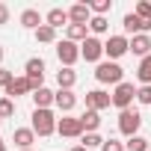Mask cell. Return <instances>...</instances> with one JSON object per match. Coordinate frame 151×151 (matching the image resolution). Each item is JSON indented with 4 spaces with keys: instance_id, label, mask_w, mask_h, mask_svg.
<instances>
[{
    "instance_id": "31",
    "label": "cell",
    "mask_w": 151,
    "mask_h": 151,
    "mask_svg": "<svg viewBox=\"0 0 151 151\" xmlns=\"http://www.w3.org/2000/svg\"><path fill=\"white\" fill-rule=\"evenodd\" d=\"M15 80V74L9 71V68H0V86H3V89H9V83Z\"/></svg>"
},
{
    "instance_id": "19",
    "label": "cell",
    "mask_w": 151,
    "mask_h": 151,
    "mask_svg": "<svg viewBox=\"0 0 151 151\" xmlns=\"http://www.w3.org/2000/svg\"><path fill=\"white\" fill-rule=\"evenodd\" d=\"M80 122H83V130H86V133H95V130L101 127V113H95V110H86V113L80 116Z\"/></svg>"
},
{
    "instance_id": "5",
    "label": "cell",
    "mask_w": 151,
    "mask_h": 151,
    "mask_svg": "<svg viewBox=\"0 0 151 151\" xmlns=\"http://www.w3.org/2000/svg\"><path fill=\"white\" fill-rule=\"evenodd\" d=\"M56 56H59V62H62V68H71L74 62L80 59V45H74V42H68V39H62V42L56 45Z\"/></svg>"
},
{
    "instance_id": "38",
    "label": "cell",
    "mask_w": 151,
    "mask_h": 151,
    "mask_svg": "<svg viewBox=\"0 0 151 151\" xmlns=\"http://www.w3.org/2000/svg\"><path fill=\"white\" fill-rule=\"evenodd\" d=\"M148 151H151V148H148Z\"/></svg>"
},
{
    "instance_id": "6",
    "label": "cell",
    "mask_w": 151,
    "mask_h": 151,
    "mask_svg": "<svg viewBox=\"0 0 151 151\" xmlns=\"http://www.w3.org/2000/svg\"><path fill=\"white\" fill-rule=\"evenodd\" d=\"M130 50V39H124V36H110L107 42H104V53L110 56V59H119V56H124Z\"/></svg>"
},
{
    "instance_id": "37",
    "label": "cell",
    "mask_w": 151,
    "mask_h": 151,
    "mask_svg": "<svg viewBox=\"0 0 151 151\" xmlns=\"http://www.w3.org/2000/svg\"><path fill=\"white\" fill-rule=\"evenodd\" d=\"M24 151H33V148H24Z\"/></svg>"
},
{
    "instance_id": "7",
    "label": "cell",
    "mask_w": 151,
    "mask_h": 151,
    "mask_svg": "<svg viewBox=\"0 0 151 151\" xmlns=\"http://www.w3.org/2000/svg\"><path fill=\"white\" fill-rule=\"evenodd\" d=\"M133 98H136L133 83H119L116 92H113V107H119V110H130V101H133Z\"/></svg>"
},
{
    "instance_id": "27",
    "label": "cell",
    "mask_w": 151,
    "mask_h": 151,
    "mask_svg": "<svg viewBox=\"0 0 151 151\" xmlns=\"http://www.w3.org/2000/svg\"><path fill=\"white\" fill-rule=\"evenodd\" d=\"M89 9H92L95 15H107V12L113 9V0H95V3H89Z\"/></svg>"
},
{
    "instance_id": "18",
    "label": "cell",
    "mask_w": 151,
    "mask_h": 151,
    "mask_svg": "<svg viewBox=\"0 0 151 151\" xmlns=\"http://www.w3.org/2000/svg\"><path fill=\"white\" fill-rule=\"evenodd\" d=\"M56 83H59V89H71L77 83V71L74 68H59L56 71Z\"/></svg>"
},
{
    "instance_id": "16",
    "label": "cell",
    "mask_w": 151,
    "mask_h": 151,
    "mask_svg": "<svg viewBox=\"0 0 151 151\" xmlns=\"http://www.w3.org/2000/svg\"><path fill=\"white\" fill-rule=\"evenodd\" d=\"M130 53H136V56H151V39L148 36H133L130 39Z\"/></svg>"
},
{
    "instance_id": "14",
    "label": "cell",
    "mask_w": 151,
    "mask_h": 151,
    "mask_svg": "<svg viewBox=\"0 0 151 151\" xmlns=\"http://www.w3.org/2000/svg\"><path fill=\"white\" fill-rule=\"evenodd\" d=\"M53 104H56V107H59L62 113H71V110H74V104H77V95H74L71 89H59V92H56V101H53Z\"/></svg>"
},
{
    "instance_id": "11",
    "label": "cell",
    "mask_w": 151,
    "mask_h": 151,
    "mask_svg": "<svg viewBox=\"0 0 151 151\" xmlns=\"http://www.w3.org/2000/svg\"><path fill=\"white\" fill-rule=\"evenodd\" d=\"M68 21H71V24H89V21H92L89 3H74V6L68 9Z\"/></svg>"
},
{
    "instance_id": "1",
    "label": "cell",
    "mask_w": 151,
    "mask_h": 151,
    "mask_svg": "<svg viewBox=\"0 0 151 151\" xmlns=\"http://www.w3.org/2000/svg\"><path fill=\"white\" fill-rule=\"evenodd\" d=\"M122 77H124V68H122L119 62H98V68H95V80H98V83H113V86H119V83H124Z\"/></svg>"
},
{
    "instance_id": "26",
    "label": "cell",
    "mask_w": 151,
    "mask_h": 151,
    "mask_svg": "<svg viewBox=\"0 0 151 151\" xmlns=\"http://www.w3.org/2000/svg\"><path fill=\"white\" fill-rule=\"evenodd\" d=\"M15 116V101L12 98H0V119H12Z\"/></svg>"
},
{
    "instance_id": "32",
    "label": "cell",
    "mask_w": 151,
    "mask_h": 151,
    "mask_svg": "<svg viewBox=\"0 0 151 151\" xmlns=\"http://www.w3.org/2000/svg\"><path fill=\"white\" fill-rule=\"evenodd\" d=\"M101 151H124V145H122V142H116V139H104Z\"/></svg>"
},
{
    "instance_id": "3",
    "label": "cell",
    "mask_w": 151,
    "mask_h": 151,
    "mask_svg": "<svg viewBox=\"0 0 151 151\" xmlns=\"http://www.w3.org/2000/svg\"><path fill=\"white\" fill-rule=\"evenodd\" d=\"M139 124H142V116L136 110H122L119 113V130L130 139V136H139Z\"/></svg>"
},
{
    "instance_id": "25",
    "label": "cell",
    "mask_w": 151,
    "mask_h": 151,
    "mask_svg": "<svg viewBox=\"0 0 151 151\" xmlns=\"http://www.w3.org/2000/svg\"><path fill=\"white\" fill-rule=\"evenodd\" d=\"M148 148H151V145H148L145 136H130L127 145H124V151H148Z\"/></svg>"
},
{
    "instance_id": "33",
    "label": "cell",
    "mask_w": 151,
    "mask_h": 151,
    "mask_svg": "<svg viewBox=\"0 0 151 151\" xmlns=\"http://www.w3.org/2000/svg\"><path fill=\"white\" fill-rule=\"evenodd\" d=\"M3 24H9V6L0 3V27H3Z\"/></svg>"
},
{
    "instance_id": "21",
    "label": "cell",
    "mask_w": 151,
    "mask_h": 151,
    "mask_svg": "<svg viewBox=\"0 0 151 151\" xmlns=\"http://www.w3.org/2000/svg\"><path fill=\"white\" fill-rule=\"evenodd\" d=\"M136 77H139V83H142V86H151V56L139 59V68H136Z\"/></svg>"
},
{
    "instance_id": "13",
    "label": "cell",
    "mask_w": 151,
    "mask_h": 151,
    "mask_svg": "<svg viewBox=\"0 0 151 151\" xmlns=\"http://www.w3.org/2000/svg\"><path fill=\"white\" fill-rule=\"evenodd\" d=\"M12 139H15V145H18L21 151H24V148H33V139H36V130H33V127H15Z\"/></svg>"
},
{
    "instance_id": "30",
    "label": "cell",
    "mask_w": 151,
    "mask_h": 151,
    "mask_svg": "<svg viewBox=\"0 0 151 151\" xmlns=\"http://www.w3.org/2000/svg\"><path fill=\"white\" fill-rule=\"evenodd\" d=\"M136 101L151 107V86H139V89H136Z\"/></svg>"
},
{
    "instance_id": "24",
    "label": "cell",
    "mask_w": 151,
    "mask_h": 151,
    "mask_svg": "<svg viewBox=\"0 0 151 151\" xmlns=\"http://www.w3.org/2000/svg\"><path fill=\"white\" fill-rule=\"evenodd\" d=\"M89 30H92L95 36H101V33H107V30H110V21H107L104 15H92V21H89Z\"/></svg>"
},
{
    "instance_id": "15",
    "label": "cell",
    "mask_w": 151,
    "mask_h": 151,
    "mask_svg": "<svg viewBox=\"0 0 151 151\" xmlns=\"http://www.w3.org/2000/svg\"><path fill=\"white\" fill-rule=\"evenodd\" d=\"M30 98H33L36 110H50V104L56 101V92H50V89H39V92H33Z\"/></svg>"
},
{
    "instance_id": "23",
    "label": "cell",
    "mask_w": 151,
    "mask_h": 151,
    "mask_svg": "<svg viewBox=\"0 0 151 151\" xmlns=\"http://www.w3.org/2000/svg\"><path fill=\"white\" fill-rule=\"evenodd\" d=\"M36 42H42V45L56 42V30H53V27H47V24H42V27L36 30Z\"/></svg>"
},
{
    "instance_id": "22",
    "label": "cell",
    "mask_w": 151,
    "mask_h": 151,
    "mask_svg": "<svg viewBox=\"0 0 151 151\" xmlns=\"http://www.w3.org/2000/svg\"><path fill=\"white\" fill-rule=\"evenodd\" d=\"M45 21H47V27H53V30H56V27L68 24V12H65V9H50Z\"/></svg>"
},
{
    "instance_id": "20",
    "label": "cell",
    "mask_w": 151,
    "mask_h": 151,
    "mask_svg": "<svg viewBox=\"0 0 151 151\" xmlns=\"http://www.w3.org/2000/svg\"><path fill=\"white\" fill-rule=\"evenodd\" d=\"M21 27H27V30H39V27H42V15H39L36 9H24V12H21Z\"/></svg>"
},
{
    "instance_id": "2",
    "label": "cell",
    "mask_w": 151,
    "mask_h": 151,
    "mask_svg": "<svg viewBox=\"0 0 151 151\" xmlns=\"http://www.w3.org/2000/svg\"><path fill=\"white\" fill-rule=\"evenodd\" d=\"M56 122H59V119H56L50 110H33V124H30V127H33L39 136H50V133L56 130Z\"/></svg>"
},
{
    "instance_id": "10",
    "label": "cell",
    "mask_w": 151,
    "mask_h": 151,
    "mask_svg": "<svg viewBox=\"0 0 151 151\" xmlns=\"http://www.w3.org/2000/svg\"><path fill=\"white\" fill-rule=\"evenodd\" d=\"M110 104H113V95H107L104 89H92V92H86V110L101 113V110H107Z\"/></svg>"
},
{
    "instance_id": "12",
    "label": "cell",
    "mask_w": 151,
    "mask_h": 151,
    "mask_svg": "<svg viewBox=\"0 0 151 151\" xmlns=\"http://www.w3.org/2000/svg\"><path fill=\"white\" fill-rule=\"evenodd\" d=\"M21 95H33V86L27 80V74H24V77H15L9 83V89H6V98H21Z\"/></svg>"
},
{
    "instance_id": "17",
    "label": "cell",
    "mask_w": 151,
    "mask_h": 151,
    "mask_svg": "<svg viewBox=\"0 0 151 151\" xmlns=\"http://www.w3.org/2000/svg\"><path fill=\"white\" fill-rule=\"evenodd\" d=\"M86 30H89V24H68V36H65V39H68V42H74V45H77V42L83 45V42L89 39V33H86Z\"/></svg>"
},
{
    "instance_id": "28",
    "label": "cell",
    "mask_w": 151,
    "mask_h": 151,
    "mask_svg": "<svg viewBox=\"0 0 151 151\" xmlns=\"http://www.w3.org/2000/svg\"><path fill=\"white\" fill-rule=\"evenodd\" d=\"M80 145H83V148H89V151H92V148H101V145H104V139H101V136H98V133H86V136H83V142H80Z\"/></svg>"
},
{
    "instance_id": "4",
    "label": "cell",
    "mask_w": 151,
    "mask_h": 151,
    "mask_svg": "<svg viewBox=\"0 0 151 151\" xmlns=\"http://www.w3.org/2000/svg\"><path fill=\"white\" fill-rule=\"evenodd\" d=\"M27 80H30V86H33V92H39V89H45V59H39V56H33V59H27Z\"/></svg>"
},
{
    "instance_id": "35",
    "label": "cell",
    "mask_w": 151,
    "mask_h": 151,
    "mask_svg": "<svg viewBox=\"0 0 151 151\" xmlns=\"http://www.w3.org/2000/svg\"><path fill=\"white\" fill-rule=\"evenodd\" d=\"M0 151H6V145H3V139H0Z\"/></svg>"
},
{
    "instance_id": "8",
    "label": "cell",
    "mask_w": 151,
    "mask_h": 151,
    "mask_svg": "<svg viewBox=\"0 0 151 151\" xmlns=\"http://www.w3.org/2000/svg\"><path fill=\"white\" fill-rule=\"evenodd\" d=\"M56 133H59V136H68V139L83 136V122H80V119H71V116H62V119L56 122Z\"/></svg>"
},
{
    "instance_id": "9",
    "label": "cell",
    "mask_w": 151,
    "mask_h": 151,
    "mask_svg": "<svg viewBox=\"0 0 151 151\" xmlns=\"http://www.w3.org/2000/svg\"><path fill=\"white\" fill-rule=\"evenodd\" d=\"M80 56L86 62H98L104 56V42H98V36H89L83 45H80Z\"/></svg>"
},
{
    "instance_id": "34",
    "label": "cell",
    "mask_w": 151,
    "mask_h": 151,
    "mask_svg": "<svg viewBox=\"0 0 151 151\" xmlns=\"http://www.w3.org/2000/svg\"><path fill=\"white\" fill-rule=\"evenodd\" d=\"M71 151H89V148H83V145H74V148H71Z\"/></svg>"
},
{
    "instance_id": "36",
    "label": "cell",
    "mask_w": 151,
    "mask_h": 151,
    "mask_svg": "<svg viewBox=\"0 0 151 151\" xmlns=\"http://www.w3.org/2000/svg\"><path fill=\"white\" fill-rule=\"evenodd\" d=\"M0 62H3V47H0Z\"/></svg>"
},
{
    "instance_id": "29",
    "label": "cell",
    "mask_w": 151,
    "mask_h": 151,
    "mask_svg": "<svg viewBox=\"0 0 151 151\" xmlns=\"http://www.w3.org/2000/svg\"><path fill=\"white\" fill-rule=\"evenodd\" d=\"M133 12H136L139 18H151V0H139Z\"/></svg>"
}]
</instances>
